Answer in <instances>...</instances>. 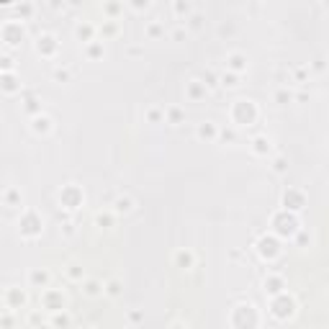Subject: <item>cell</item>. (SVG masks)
<instances>
[{
  "mask_svg": "<svg viewBox=\"0 0 329 329\" xmlns=\"http://www.w3.org/2000/svg\"><path fill=\"white\" fill-rule=\"evenodd\" d=\"M229 116H232V124L234 126H249L252 121L257 118V106L255 100L249 98H237L229 108Z\"/></svg>",
  "mask_w": 329,
  "mask_h": 329,
  "instance_id": "1",
  "label": "cell"
},
{
  "mask_svg": "<svg viewBox=\"0 0 329 329\" xmlns=\"http://www.w3.org/2000/svg\"><path fill=\"white\" fill-rule=\"evenodd\" d=\"M41 229H44V221L34 208H26V211L18 216V234L23 239H36L41 234Z\"/></svg>",
  "mask_w": 329,
  "mask_h": 329,
  "instance_id": "2",
  "label": "cell"
},
{
  "mask_svg": "<svg viewBox=\"0 0 329 329\" xmlns=\"http://www.w3.org/2000/svg\"><path fill=\"white\" fill-rule=\"evenodd\" d=\"M26 36V26L21 18H5L3 23H0V39H3L5 49L16 47V44Z\"/></svg>",
  "mask_w": 329,
  "mask_h": 329,
  "instance_id": "3",
  "label": "cell"
},
{
  "mask_svg": "<svg viewBox=\"0 0 329 329\" xmlns=\"http://www.w3.org/2000/svg\"><path fill=\"white\" fill-rule=\"evenodd\" d=\"M273 232L280 234V237H293L301 232V227H298V216L286 211V208H280L278 214H273Z\"/></svg>",
  "mask_w": 329,
  "mask_h": 329,
  "instance_id": "4",
  "label": "cell"
},
{
  "mask_svg": "<svg viewBox=\"0 0 329 329\" xmlns=\"http://www.w3.org/2000/svg\"><path fill=\"white\" fill-rule=\"evenodd\" d=\"M39 304L44 311H49V314H57V311H65L67 309V296L59 291V288H44L39 293Z\"/></svg>",
  "mask_w": 329,
  "mask_h": 329,
  "instance_id": "5",
  "label": "cell"
},
{
  "mask_svg": "<svg viewBox=\"0 0 329 329\" xmlns=\"http://www.w3.org/2000/svg\"><path fill=\"white\" fill-rule=\"evenodd\" d=\"M293 311H296V298L288 291L270 298V314L275 319H288V317H293Z\"/></svg>",
  "mask_w": 329,
  "mask_h": 329,
  "instance_id": "6",
  "label": "cell"
},
{
  "mask_svg": "<svg viewBox=\"0 0 329 329\" xmlns=\"http://www.w3.org/2000/svg\"><path fill=\"white\" fill-rule=\"evenodd\" d=\"M59 203H62L65 208H70V211H75V208H80L85 203V193L80 185L75 183H67L62 185V190H59Z\"/></svg>",
  "mask_w": 329,
  "mask_h": 329,
  "instance_id": "7",
  "label": "cell"
},
{
  "mask_svg": "<svg viewBox=\"0 0 329 329\" xmlns=\"http://www.w3.org/2000/svg\"><path fill=\"white\" fill-rule=\"evenodd\" d=\"M26 304H28V296H26L23 288H18V286H8V288L3 291V309H8V311H18V309H26Z\"/></svg>",
  "mask_w": 329,
  "mask_h": 329,
  "instance_id": "8",
  "label": "cell"
},
{
  "mask_svg": "<svg viewBox=\"0 0 329 329\" xmlns=\"http://www.w3.org/2000/svg\"><path fill=\"white\" fill-rule=\"evenodd\" d=\"M306 206V193L298 190V188H288L286 193H283V208L291 214H298L301 208Z\"/></svg>",
  "mask_w": 329,
  "mask_h": 329,
  "instance_id": "9",
  "label": "cell"
},
{
  "mask_svg": "<svg viewBox=\"0 0 329 329\" xmlns=\"http://www.w3.org/2000/svg\"><path fill=\"white\" fill-rule=\"evenodd\" d=\"M57 49H59V41H57V36L54 34H49V31H44V34H39L36 36V52L41 54V57H54L57 54Z\"/></svg>",
  "mask_w": 329,
  "mask_h": 329,
  "instance_id": "10",
  "label": "cell"
},
{
  "mask_svg": "<svg viewBox=\"0 0 329 329\" xmlns=\"http://www.w3.org/2000/svg\"><path fill=\"white\" fill-rule=\"evenodd\" d=\"M257 249H260V255H262V257L273 260V257L280 255V242H278L273 234H265V237L257 239Z\"/></svg>",
  "mask_w": 329,
  "mask_h": 329,
  "instance_id": "11",
  "label": "cell"
},
{
  "mask_svg": "<svg viewBox=\"0 0 329 329\" xmlns=\"http://www.w3.org/2000/svg\"><path fill=\"white\" fill-rule=\"evenodd\" d=\"M75 36H78L80 41H82V47L85 44H90V41H95L98 39V26L95 23H90V21H78L75 23Z\"/></svg>",
  "mask_w": 329,
  "mask_h": 329,
  "instance_id": "12",
  "label": "cell"
},
{
  "mask_svg": "<svg viewBox=\"0 0 329 329\" xmlns=\"http://www.w3.org/2000/svg\"><path fill=\"white\" fill-rule=\"evenodd\" d=\"M262 286H265V293L267 296H280L283 291H286V278H283L280 273H267L265 280H262Z\"/></svg>",
  "mask_w": 329,
  "mask_h": 329,
  "instance_id": "13",
  "label": "cell"
},
{
  "mask_svg": "<svg viewBox=\"0 0 329 329\" xmlns=\"http://www.w3.org/2000/svg\"><path fill=\"white\" fill-rule=\"evenodd\" d=\"M28 286H31V288H39V291L49 288V286H52V273L47 270V267H34V270L28 273Z\"/></svg>",
  "mask_w": 329,
  "mask_h": 329,
  "instance_id": "14",
  "label": "cell"
},
{
  "mask_svg": "<svg viewBox=\"0 0 329 329\" xmlns=\"http://www.w3.org/2000/svg\"><path fill=\"white\" fill-rule=\"evenodd\" d=\"M185 95H188V100H203L208 95V85L198 78H193L185 82Z\"/></svg>",
  "mask_w": 329,
  "mask_h": 329,
  "instance_id": "15",
  "label": "cell"
},
{
  "mask_svg": "<svg viewBox=\"0 0 329 329\" xmlns=\"http://www.w3.org/2000/svg\"><path fill=\"white\" fill-rule=\"evenodd\" d=\"M0 90L5 95H13V93H21V80L16 72H0Z\"/></svg>",
  "mask_w": 329,
  "mask_h": 329,
  "instance_id": "16",
  "label": "cell"
},
{
  "mask_svg": "<svg viewBox=\"0 0 329 329\" xmlns=\"http://www.w3.org/2000/svg\"><path fill=\"white\" fill-rule=\"evenodd\" d=\"M247 65H249V59H247L245 52H229V54H227V70H229V72L242 75V72L247 70Z\"/></svg>",
  "mask_w": 329,
  "mask_h": 329,
  "instance_id": "17",
  "label": "cell"
},
{
  "mask_svg": "<svg viewBox=\"0 0 329 329\" xmlns=\"http://www.w3.org/2000/svg\"><path fill=\"white\" fill-rule=\"evenodd\" d=\"M196 137L201 142H219V124H214V121H201L196 126Z\"/></svg>",
  "mask_w": 329,
  "mask_h": 329,
  "instance_id": "18",
  "label": "cell"
},
{
  "mask_svg": "<svg viewBox=\"0 0 329 329\" xmlns=\"http://www.w3.org/2000/svg\"><path fill=\"white\" fill-rule=\"evenodd\" d=\"M82 293L87 298H98V296L106 293V283H100L98 278H85L82 280Z\"/></svg>",
  "mask_w": 329,
  "mask_h": 329,
  "instance_id": "19",
  "label": "cell"
},
{
  "mask_svg": "<svg viewBox=\"0 0 329 329\" xmlns=\"http://www.w3.org/2000/svg\"><path fill=\"white\" fill-rule=\"evenodd\" d=\"M249 149H252L255 155H260V157H262V155H267V152L273 149V139L267 137V134H257V137L249 142Z\"/></svg>",
  "mask_w": 329,
  "mask_h": 329,
  "instance_id": "20",
  "label": "cell"
},
{
  "mask_svg": "<svg viewBox=\"0 0 329 329\" xmlns=\"http://www.w3.org/2000/svg\"><path fill=\"white\" fill-rule=\"evenodd\" d=\"M111 211H113L116 216H121V214H131V211H134V198H131V196H126V193L116 196V201H113V206H111Z\"/></svg>",
  "mask_w": 329,
  "mask_h": 329,
  "instance_id": "21",
  "label": "cell"
},
{
  "mask_svg": "<svg viewBox=\"0 0 329 329\" xmlns=\"http://www.w3.org/2000/svg\"><path fill=\"white\" fill-rule=\"evenodd\" d=\"M175 265L183 267V270H190V267H196V255H193L190 249H177L175 252Z\"/></svg>",
  "mask_w": 329,
  "mask_h": 329,
  "instance_id": "22",
  "label": "cell"
},
{
  "mask_svg": "<svg viewBox=\"0 0 329 329\" xmlns=\"http://www.w3.org/2000/svg\"><path fill=\"white\" fill-rule=\"evenodd\" d=\"M100 10H103V16H106L108 21H118V16L124 13V3L108 0V3H103V5H100Z\"/></svg>",
  "mask_w": 329,
  "mask_h": 329,
  "instance_id": "23",
  "label": "cell"
},
{
  "mask_svg": "<svg viewBox=\"0 0 329 329\" xmlns=\"http://www.w3.org/2000/svg\"><path fill=\"white\" fill-rule=\"evenodd\" d=\"M172 13L185 23L193 16V3H188V0H175V3H172Z\"/></svg>",
  "mask_w": 329,
  "mask_h": 329,
  "instance_id": "24",
  "label": "cell"
},
{
  "mask_svg": "<svg viewBox=\"0 0 329 329\" xmlns=\"http://www.w3.org/2000/svg\"><path fill=\"white\" fill-rule=\"evenodd\" d=\"M82 52H85L87 59H100L103 54H106V47H103V41H100V39H95V41H90V44H85Z\"/></svg>",
  "mask_w": 329,
  "mask_h": 329,
  "instance_id": "25",
  "label": "cell"
},
{
  "mask_svg": "<svg viewBox=\"0 0 329 329\" xmlns=\"http://www.w3.org/2000/svg\"><path fill=\"white\" fill-rule=\"evenodd\" d=\"M65 275H67L72 283H82V280H85V267H82L80 262H67Z\"/></svg>",
  "mask_w": 329,
  "mask_h": 329,
  "instance_id": "26",
  "label": "cell"
},
{
  "mask_svg": "<svg viewBox=\"0 0 329 329\" xmlns=\"http://www.w3.org/2000/svg\"><path fill=\"white\" fill-rule=\"evenodd\" d=\"M49 324H52V329H70L72 319H70L67 309H65V311H57V314H52V317H49Z\"/></svg>",
  "mask_w": 329,
  "mask_h": 329,
  "instance_id": "27",
  "label": "cell"
},
{
  "mask_svg": "<svg viewBox=\"0 0 329 329\" xmlns=\"http://www.w3.org/2000/svg\"><path fill=\"white\" fill-rule=\"evenodd\" d=\"M31 129H34V134H49V129H52V118H49L47 113H41V116L31 118Z\"/></svg>",
  "mask_w": 329,
  "mask_h": 329,
  "instance_id": "28",
  "label": "cell"
},
{
  "mask_svg": "<svg viewBox=\"0 0 329 329\" xmlns=\"http://www.w3.org/2000/svg\"><path fill=\"white\" fill-rule=\"evenodd\" d=\"M144 34H147L149 39H160V36L164 34V23H162L160 18H152V21H147V26H144Z\"/></svg>",
  "mask_w": 329,
  "mask_h": 329,
  "instance_id": "29",
  "label": "cell"
},
{
  "mask_svg": "<svg viewBox=\"0 0 329 329\" xmlns=\"http://www.w3.org/2000/svg\"><path fill=\"white\" fill-rule=\"evenodd\" d=\"M3 203L5 206H21V190L13 188V185H5V190H3Z\"/></svg>",
  "mask_w": 329,
  "mask_h": 329,
  "instance_id": "30",
  "label": "cell"
},
{
  "mask_svg": "<svg viewBox=\"0 0 329 329\" xmlns=\"http://www.w3.org/2000/svg\"><path fill=\"white\" fill-rule=\"evenodd\" d=\"M98 34L103 36V41H106V39H111V36H116L118 34V21H103L100 26H98Z\"/></svg>",
  "mask_w": 329,
  "mask_h": 329,
  "instance_id": "31",
  "label": "cell"
},
{
  "mask_svg": "<svg viewBox=\"0 0 329 329\" xmlns=\"http://www.w3.org/2000/svg\"><path fill=\"white\" fill-rule=\"evenodd\" d=\"M23 111L31 116V118H36V116H41L44 111H41V103H39V98H34V95H26V103H23Z\"/></svg>",
  "mask_w": 329,
  "mask_h": 329,
  "instance_id": "32",
  "label": "cell"
},
{
  "mask_svg": "<svg viewBox=\"0 0 329 329\" xmlns=\"http://www.w3.org/2000/svg\"><path fill=\"white\" fill-rule=\"evenodd\" d=\"M113 221H116V214L111 211V208H106V211H98L95 214V224L103 229H111L113 227Z\"/></svg>",
  "mask_w": 329,
  "mask_h": 329,
  "instance_id": "33",
  "label": "cell"
},
{
  "mask_svg": "<svg viewBox=\"0 0 329 329\" xmlns=\"http://www.w3.org/2000/svg\"><path fill=\"white\" fill-rule=\"evenodd\" d=\"M144 116H147V121H149V124H162V121H164V108H160V106H149V108L144 111Z\"/></svg>",
  "mask_w": 329,
  "mask_h": 329,
  "instance_id": "34",
  "label": "cell"
},
{
  "mask_svg": "<svg viewBox=\"0 0 329 329\" xmlns=\"http://www.w3.org/2000/svg\"><path fill=\"white\" fill-rule=\"evenodd\" d=\"M164 118H167L170 124H180L185 118V111L177 108V106H170V108H164Z\"/></svg>",
  "mask_w": 329,
  "mask_h": 329,
  "instance_id": "35",
  "label": "cell"
},
{
  "mask_svg": "<svg viewBox=\"0 0 329 329\" xmlns=\"http://www.w3.org/2000/svg\"><path fill=\"white\" fill-rule=\"evenodd\" d=\"M121 291H124V283L118 280V278H111V280H106V296L116 298V296H121Z\"/></svg>",
  "mask_w": 329,
  "mask_h": 329,
  "instance_id": "36",
  "label": "cell"
},
{
  "mask_svg": "<svg viewBox=\"0 0 329 329\" xmlns=\"http://www.w3.org/2000/svg\"><path fill=\"white\" fill-rule=\"evenodd\" d=\"M52 78H54L57 82H70V80H72V72H70V67H67V65H59V67H54Z\"/></svg>",
  "mask_w": 329,
  "mask_h": 329,
  "instance_id": "37",
  "label": "cell"
},
{
  "mask_svg": "<svg viewBox=\"0 0 329 329\" xmlns=\"http://www.w3.org/2000/svg\"><path fill=\"white\" fill-rule=\"evenodd\" d=\"M219 80H221L224 87H237V85H239V75H237V72H229V70H224Z\"/></svg>",
  "mask_w": 329,
  "mask_h": 329,
  "instance_id": "38",
  "label": "cell"
},
{
  "mask_svg": "<svg viewBox=\"0 0 329 329\" xmlns=\"http://www.w3.org/2000/svg\"><path fill=\"white\" fill-rule=\"evenodd\" d=\"M16 10H18L21 21H26V18H31V16H34L36 5H34V3H16Z\"/></svg>",
  "mask_w": 329,
  "mask_h": 329,
  "instance_id": "39",
  "label": "cell"
},
{
  "mask_svg": "<svg viewBox=\"0 0 329 329\" xmlns=\"http://www.w3.org/2000/svg\"><path fill=\"white\" fill-rule=\"evenodd\" d=\"M293 100V93L288 90V87H278L275 90V103L278 106H286V103H291Z\"/></svg>",
  "mask_w": 329,
  "mask_h": 329,
  "instance_id": "40",
  "label": "cell"
},
{
  "mask_svg": "<svg viewBox=\"0 0 329 329\" xmlns=\"http://www.w3.org/2000/svg\"><path fill=\"white\" fill-rule=\"evenodd\" d=\"M16 311H8V309H3V314H0V327L3 329H13V324H16V317H13Z\"/></svg>",
  "mask_w": 329,
  "mask_h": 329,
  "instance_id": "41",
  "label": "cell"
},
{
  "mask_svg": "<svg viewBox=\"0 0 329 329\" xmlns=\"http://www.w3.org/2000/svg\"><path fill=\"white\" fill-rule=\"evenodd\" d=\"M0 72H16V62H13V57L8 52L0 57Z\"/></svg>",
  "mask_w": 329,
  "mask_h": 329,
  "instance_id": "42",
  "label": "cell"
},
{
  "mask_svg": "<svg viewBox=\"0 0 329 329\" xmlns=\"http://www.w3.org/2000/svg\"><path fill=\"white\" fill-rule=\"evenodd\" d=\"M273 170H275L278 175H283V172H288V160H286V157H283V155H280V157H275V160H273Z\"/></svg>",
  "mask_w": 329,
  "mask_h": 329,
  "instance_id": "43",
  "label": "cell"
},
{
  "mask_svg": "<svg viewBox=\"0 0 329 329\" xmlns=\"http://www.w3.org/2000/svg\"><path fill=\"white\" fill-rule=\"evenodd\" d=\"M201 23H203V13H201V10H193V16L185 21L188 28H201Z\"/></svg>",
  "mask_w": 329,
  "mask_h": 329,
  "instance_id": "44",
  "label": "cell"
},
{
  "mask_svg": "<svg viewBox=\"0 0 329 329\" xmlns=\"http://www.w3.org/2000/svg\"><path fill=\"white\" fill-rule=\"evenodd\" d=\"M185 36H188V26H185V23H177V26L172 28V39H175V41H183Z\"/></svg>",
  "mask_w": 329,
  "mask_h": 329,
  "instance_id": "45",
  "label": "cell"
},
{
  "mask_svg": "<svg viewBox=\"0 0 329 329\" xmlns=\"http://www.w3.org/2000/svg\"><path fill=\"white\" fill-rule=\"evenodd\" d=\"M131 10H147L149 8V0H129V3H126Z\"/></svg>",
  "mask_w": 329,
  "mask_h": 329,
  "instance_id": "46",
  "label": "cell"
},
{
  "mask_svg": "<svg viewBox=\"0 0 329 329\" xmlns=\"http://www.w3.org/2000/svg\"><path fill=\"white\" fill-rule=\"evenodd\" d=\"M219 139H224V142H234V139H237V134H234V129H219Z\"/></svg>",
  "mask_w": 329,
  "mask_h": 329,
  "instance_id": "47",
  "label": "cell"
},
{
  "mask_svg": "<svg viewBox=\"0 0 329 329\" xmlns=\"http://www.w3.org/2000/svg\"><path fill=\"white\" fill-rule=\"evenodd\" d=\"M311 70H314V72H322V70H324V59H322V57H317V59L311 62Z\"/></svg>",
  "mask_w": 329,
  "mask_h": 329,
  "instance_id": "48",
  "label": "cell"
},
{
  "mask_svg": "<svg viewBox=\"0 0 329 329\" xmlns=\"http://www.w3.org/2000/svg\"><path fill=\"white\" fill-rule=\"evenodd\" d=\"M62 232H65V237H72V234H75V224H72V221L62 224Z\"/></svg>",
  "mask_w": 329,
  "mask_h": 329,
  "instance_id": "49",
  "label": "cell"
},
{
  "mask_svg": "<svg viewBox=\"0 0 329 329\" xmlns=\"http://www.w3.org/2000/svg\"><path fill=\"white\" fill-rule=\"evenodd\" d=\"M129 319L131 322H142V311H129Z\"/></svg>",
  "mask_w": 329,
  "mask_h": 329,
  "instance_id": "50",
  "label": "cell"
},
{
  "mask_svg": "<svg viewBox=\"0 0 329 329\" xmlns=\"http://www.w3.org/2000/svg\"><path fill=\"white\" fill-rule=\"evenodd\" d=\"M129 54L137 57V54H142V49H139V47H129Z\"/></svg>",
  "mask_w": 329,
  "mask_h": 329,
  "instance_id": "51",
  "label": "cell"
},
{
  "mask_svg": "<svg viewBox=\"0 0 329 329\" xmlns=\"http://www.w3.org/2000/svg\"><path fill=\"white\" fill-rule=\"evenodd\" d=\"M170 329H188V324H183V322H175Z\"/></svg>",
  "mask_w": 329,
  "mask_h": 329,
  "instance_id": "52",
  "label": "cell"
},
{
  "mask_svg": "<svg viewBox=\"0 0 329 329\" xmlns=\"http://www.w3.org/2000/svg\"><path fill=\"white\" fill-rule=\"evenodd\" d=\"M80 329H95V327H90V324H85V327H80Z\"/></svg>",
  "mask_w": 329,
  "mask_h": 329,
  "instance_id": "53",
  "label": "cell"
},
{
  "mask_svg": "<svg viewBox=\"0 0 329 329\" xmlns=\"http://www.w3.org/2000/svg\"><path fill=\"white\" fill-rule=\"evenodd\" d=\"M324 8H327V10H329V0H327V3H324Z\"/></svg>",
  "mask_w": 329,
  "mask_h": 329,
  "instance_id": "54",
  "label": "cell"
},
{
  "mask_svg": "<svg viewBox=\"0 0 329 329\" xmlns=\"http://www.w3.org/2000/svg\"><path fill=\"white\" fill-rule=\"evenodd\" d=\"M129 329H131V327H129Z\"/></svg>",
  "mask_w": 329,
  "mask_h": 329,
  "instance_id": "55",
  "label": "cell"
}]
</instances>
